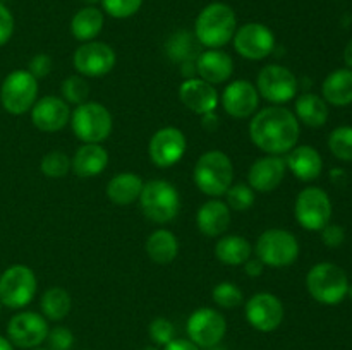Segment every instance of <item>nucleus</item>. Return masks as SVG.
I'll return each instance as SVG.
<instances>
[{
	"label": "nucleus",
	"instance_id": "obj_37",
	"mask_svg": "<svg viewBox=\"0 0 352 350\" xmlns=\"http://www.w3.org/2000/svg\"><path fill=\"white\" fill-rule=\"evenodd\" d=\"M212 299L219 307L236 309L244 302L243 290L234 281H222L212 290Z\"/></svg>",
	"mask_w": 352,
	"mask_h": 350
},
{
	"label": "nucleus",
	"instance_id": "obj_38",
	"mask_svg": "<svg viewBox=\"0 0 352 350\" xmlns=\"http://www.w3.org/2000/svg\"><path fill=\"white\" fill-rule=\"evenodd\" d=\"M226 202L234 211H246L254 205L256 192L250 187V184H232L226 192Z\"/></svg>",
	"mask_w": 352,
	"mask_h": 350
},
{
	"label": "nucleus",
	"instance_id": "obj_27",
	"mask_svg": "<svg viewBox=\"0 0 352 350\" xmlns=\"http://www.w3.org/2000/svg\"><path fill=\"white\" fill-rule=\"evenodd\" d=\"M322 98L329 105L347 106L352 103V69L330 72L322 84Z\"/></svg>",
	"mask_w": 352,
	"mask_h": 350
},
{
	"label": "nucleus",
	"instance_id": "obj_17",
	"mask_svg": "<svg viewBox=\"0 0 352 350\" xmlns=\"http://www.w3.org/2000/svg\"><path fill=\"white\" fill-rule=\"evenodd\" d=\"M188 139L179 127H162L148 143V154L158 168H170L184 158Z\"/></svg>",
	"mask_w": 352,
	"mask_h": 350
},
{
	"label": "nucleus",
	"instance_id": "obj_5",
	"mask_svg": "<svg viewBox=\"0 0 352 350\" xmlns=\"http://www.w3.org/2000/svg\"><path fill=\"white\" fill-rule=\"evenodd\" d=\"M74 136L85 144H102L112 134L113 119L110 110L100 102H85L71 112Z\"/></svg>",
	"mask_w": 352,
	"mask_h": 350
},
{
	"label": "nucleus",
	"instance_id": "obj_2",
	"mask_svg": "<svg viewBox=\"0 0 352 350\" xmlns=\"http://www.w3.org/2000/svg\"><path fill=\"white\" fill-rule=\"evenodd\" d=\"M237 30L236 12L223 2H212L199 10L195 21V36L206 48H222L230 43Z\"/></svg>",
	"mask_w": 352,
	"mask_h": 350
},
{
	"label": "nucleus",
	"instance_id": "obj_30",
	"mask_svg": "<svg viewBox=\"0 0 352 350\" xmlns=\"http://www.w3.org/2000/svg\"><path fill=\"white\" fill-rule=\"evenodd\" d=\"M148 257L157 264H170L179 256V239L170 230L158 229L150 233L144 244Z\"/></svg>",
	"mask_w": 352,
	"mask_h": 350
},
{
	"label": "nucleus",
	"instance_id": "obj_43",
	"mask_svg": "<svg viewBox=\"0 0 352 350\" xmlns=\"http://www.w3.org/2000/svg\"><path fill=\"white\" fill-rule=\"evenodd\" d=\"M320 233H322L323 244L330 249H337L346 240V230H344L342 225H337V223H329V225L320 230Z\"/></svg>",
	"mask_w": 352,
	"mask_h": 350
},
{
	"label": "nucleus",
	"instance_id": "obj_26",
	"mask_svg": "<svg viewBox=\"0 0 352 350\" xmlns=\"http://www.w3.org/2000/svg\"><path fill=\"white\" fill-rule=\"evenodd\" d=\"M143 178L134 172L116 174L107 184V198L117 206H129L140 199L143 191Z\"/></svg>",
	"mask_w": 352,
	"mask_h": 350
},
{
	"label": "nucleus",
	"instance_id": "obj_33",
	"mask_svg": "<svg viewBox=\"0 0 352 350\" xmlns=\"http://www.w3.org/2000/svg\"><path fill=\"white\" fill-rule=\"evenodd\" d=\"M198 40L195 33L181 30L175 31L167 41V55L172 62L186 64V62H195L198 58Z\"/></svg>",
	"mask_w": 352,
	"mask_h": 350
},
{
	"label": "nucleus",
	"instance_id": "obj_25",
	"mask_svg": "<svg viewBox=\"0 0 352 350\" xmlns=\"http://www.w3.org/2000/svg\"><path fill=\"white\" fill-rule=\"evenodd\" d=\"M109 158L102 144H82L71 158V170L81 178L98 177L109 167Z\"/></svg>",
	"mask_w": 352,
	"mask_h": 350
},
{
	"label": "nucleus",
	"instance_id": "obj_8",
	"mask_svg": "<svg viewBox=\"0 0 352 350\" xmlns=\"http://www.w3.org/2000/svg\"><path fill=\"white\" fill-rule=\"evenodd\" d=\"M38 89V79L28 69H16L6 75L0 86V103L10 115H23L36 103Z\"/></svg>",
	"mask_w": 352,
	"mask_h": 350
},
{
	"label": "nucleus",
	"instance_id": "obj_3",
	"mask_svg": "<svg viewBox=\"0 0 352 350\" xmlns=\"http://www.w3.org/2000/svg\"><path fill=\"white\" fill-rule=\"evenodd\" d=\"M195 184L203 194L210 198H220L229 191L234 182V165L229 154L212 150L198 158L192 170Z\"/></svg>",
	"mask_w": 352,
	"mask_h": 350
},
{
	"label": "nucleus",
	"instance_id": "obj_44",
	"mask_svg": "<svg viewBox=\"0 0 352 350\" xmlns=\"http://www.w3.org/2000/svg\"><path fill=\"white\" fill-rule=\"evenodd\" d=\"M14 34V16L3 3H0V47L7 43Z\"/></svg>",
	"mask_w": 352,
	"mask_h": 350
},
{
	"label": "nucleus",
	"instance_id": "obj_45",
	"mask_svg": "<svg viewBox=\"0 0 352 350\" xmlns=\"http://www.w3.org/2000/svg\"><path fill=\"white\" fill-rule=\"evenodd\" d=\"M243 266H244V271H246V275H250V277H253V278L261 277V275H263V270H265V264L261 263L256 256L254 257L251 256L250 259L243 264Z\"/></svg>",
	"mask_w": 352,
	"mask_h": 350
},
{
	"label": "nucleus",
	"instance_id": "obj_31",
	"mask_svg": "<svg viewBox=\"0 0 352 350\" xmlns=\"http://www.w3.org/2000/svg\"><path fill=\"white\" fill-rule=\"evenodd\" d=\"M294 115L308 127H322L329 120V103L315 93H302L296 98Z\"/></svg>",
	"mask_w": 352,
	"mask_h": 350
},
{
	"label": "nucleus",
	"instance_id": "obj_42",
	"mask_svg": "<svg viewBox=\"0 0 352 350\" xmlns=\"http://www.w3.org/2000/svg\"><path fill=\"white\" fill-rule=\"evenodd\" d=\"M52 69H54V62H52L50 55L47 54H36L31 58L30 64H28V71H30V74L33 75L34 79H38V81L48 78Z\"/></svg>",
	"mask_w": 352,
	"mask_h": 350
},
{
	"label": "nucleus",
	"instance_id": "obj_53",
	"mask_svg": "<svg viewBox=\"0 0 352 350\" xmlns=\"http://www.w3.org/2000/svg\"><path fill=\"white\" fill-rule=\"evenodd\" d=\"M31 350H48V349H38V347H36V349H31ZM52 350V349H50Z\"/></svg>",
	"mask_w": 352,
	"mask_h": 350
},
{
	"label": "nucleus",
	"instance_id": "obj_35",
	"mask_svg": "<svg viewBox=\"0 0 352 350\" xmlns=\"http://www.w3.org/2000/svg\"><path fill=\"white\" fill-rule=\"evenodd\" d=\"M60 93H62V98L65 100V103L78 106L81 105V103L88 102L89 82L86 81V78H82V75L79 74L69 75L67 79L62 81Z\"/></svg>",
	"mask_w": 352,
	"mask_h": 350
},
{
	"label": "nucleus",
	"instance_id": "obj_22",
	"mask_svg": "<svg viewBox=\"0 0 352 350\" xmlns=\"http://www.w3.org/2000/svg\"><path fill=\"white\" fill-rule=\"evenodd\" d=\"M198 78L217 86L229 81L234 74V60L222 48H208L201 51L195 60Z\"/></svg>",
	"mask_w": 352,
	"mask_h": 350
},
{
	"label": "nucleus",
	"instance_id": "obj_52",
	"mask_svg": "<svg viewBox=\"0 0 352 350\" xmlns=\"http://www.w3.org/2000/svg\"><path fill=\"white\" fill-rule=\"evenodd\" d=\"M208 350H226V349H222V347L217 345V347H213V349H208Z\"/></svg>",
	"mask_w": 352,
	"mask_h": 350
},
{
	"label": "nucleus",
	"instance_id": "obj_32",
	"mask_svg": "<svg viewBox=\"0 0 352 350\" xmlns=\"http://www.w3.org/2000/svg\"><path fill=\"white\" fill-rule=\"evenodd\" d=\"M72 307V299L65 288L50 287L43 292L40 299L41 314L47 321H62L69 316Z\"/></svg>",
	"mask_w": 352,
	"mask_h": 350
},
{
	"label": "nucleus",
	"instance_id": "obj_7",
	"mask_svg": "<svg viewBox=\"0 0 352 350\" xmlns=\"http://www.w3.org/2000/svg\"><path fill=\"white\" fill-rule=\"evenodd\" d=\"M253 253L265 266L287 268L298 261L301 247L298 237L285 229H268L260 233Z\"/></svg>",
	"mask_w": 352,
	"mask_h": 350
},
{
	"label": "nucleus",
	"instance_id": "obj_19",
	"mask_svg": "<svg viewBox=\"0 0 352 350\" xmlns=\"http://www.w3.org/2000/svg\"><path fill=\"white\" fill-rule=\"evenodd\" d=\"M31 122L41 132H58L71 122V108L60 96H43L38 98L30 110Z\"/></svg>",
	"mask_w": 352,
	"mask_h": 350
},
{
	"label": "nucleus",
	"instance_id": "obj_48",
	"mask_svg": "<svg viewBox=\"0 0 352 350\" xmlns=\"http://www.w3.org/2000/svg\"><path fill=\"white\" fill-rule=\"evenodd\" d=\"M344 62H346L347 69H352V40L346 45V50H344Z\"/></svg>",
	"mask_w": 352,
	"mask_h": 350
},
{
	"label": "nucleus",
	"instance_id": "obj_1",
	"mask_svg": "<svg viewBox=\"0 0 352 350\" xmlns=\"http://www.w3.org/2000/svg\"><path fill=\"white\" fill-rule=\"evenodd\" d=\"M301 126L294 112L282 105L258 110L250 122V137L267 154H287L298 146Z\"/></svg>",
	"mask_w": 352,
	"mask_h": 350
},
{
	"label": "nucleus",
	"instance_id": "obj_40",
	"mask_svg": "<svg viewBox=\"0 0 352 350\" xmlns=\"http://www.w3.org/2000/svg\"><path fill=\"white\" fill-rule=\"evenodd\" d=\"M148 333L155 345L158 347H165L175 338V328L167 318H155L148 326Z\"/></svg>",
	"mask_w": 352,
	"mask_h": 350
},
{
	"label": "nucleus",
	"instance_id": "obj_54",
	"mask_svg": "<svg viewBox=\"0 0 352 350\" xmlns=\"http://www.w3.org/2000/svg\"><path fill=\"white\" fill-rule=\"evenodd\" d=\"M2 307H3V305H2V302H0V312H2Z\"/></svg>",
	"mask_w": 352,
	"mask_h": 350
},
{
	"label": "nucleus",
	"instance_id": "obj_46",
	"mask_svg": "<svg viewBox=\"0 0 352 350\" xmlns=\"http://www.w3.org/2000/svg\"><path fill=\"white\" fill-rule=\"evenodd\" d=\"M162 350H201V349H199L198 345H195L189 338H174Z\"/></svg>",
	"mask_w": 352,
	"mask_h": 350
},
{
	"label": "nucleus",
	"instance_id": "obj_39",
	"mask_svg": "<svg viewBox=\"0 0 352 350\" xmlns=\"http://www.w3.org/2000/svg\"><path fill=\"white\" fill-rule=\"evenodd\" d=\"M103 12L113 19H127L134 16L143 5V0H102Z\"/></svg>",
	"mask_w": 352,
	"mask_h": 350
},
{
	"label": "nucleus",
	"instance_id": "obj_10",
	"mask_svg": "<svg viewBox=\"0 0 352 350\" xmlns=\"http://www.w3.org/2000/svg\"><path fill=\"white\" fill-rule=\"evenodd\" d=\"M256 89L272 105H284L296 98L299 81L291 69L280 64H268L258 72Z\"/></svg>",
	"mask_w": 352,
	"mask_h": 350
},
{
	"label": "nucleus",
	"instance_id": "obj_49",
	"mask_svg": "<svg viewBox=\"0 0 352 350\" xmlns=\"http://www.w3.org/2000/svg\"><path fill=\"white\" fill-rule=\"evenodd\" d=\"M0 350H14V345L10 343V340L2 335H0Z\"/></svg>",
	"mask_w": 352,
	"mask_h": 350
},
{
	"label": "nucleus",
	"instance_id": "obj_14",
	"mask_svg": "<svg viewBox=\"0 0 352 350\" xmlns=\"http://www.w3.org/2000/svg\"><path fill=\"white\" fill-rule=\"evenodd\" d=\"M50 326L43 318V314L34 311L17 312L10 318L7 325V338L14 347L19 349H36L41 343L47 342Z\"/></svg>",
	"mask_w": 352,
	"mask_h": 350
},
{
	"label": "nucleus",
	"instance_id": "obj_51",
	"mask_svg": "<svg viewBox=\"0 0 352 350\" xmlns=\"http://www.w3.org/2000/svg\"><path fill=\"white\" fill-rule=\"evenodd\" d=\"M347 295H349L351 301H352V281H349V288H347Z\"/></svg>",
	"mask_w": 352,
	"mask_h": 350
},
{
	"label": "nucleus",
	"instance_id": "obj_29",
	"mask_svg": "<svg viewBox=\"0 0 352 350\" xmlns=\"http://www.w3.org/2000/svg\"><path fill=\"white\" fill-rule=\"evenodd\" d=\"M253 254L250 240L241 235H222L215 244V257L227 266H243Z\"/></svg>",
	"mask_w": 352,
	"mask_h": 350
},
{
	"label": "nucleus",
	"instance_id": "obj_13",
	"mask_svg": "<svg viewBox=\"0 0 352 350\" xmlns=\"http://www.w3.org/2000/svg\"><path fill=\"white\" fill-rule=\"evenodd\" d=\"M189 340L199 349H213L220 345L227 333V321L222 312L213 307H199L189 316L188 325Z\"/></svg>",
	"mask_w": 352,
	"mask_h": 350
},
{
	"label": "nucleus",
	"instance_id": "obj_41",
	"mask_svg": "<svg viewBox=\"0 0 352 350\" xmlns=\"http://www.w3.org/2000/svg\"><path fill=\"white\" fill-rule=\"evenodd\" d=\"M47 342L52 350H69L74 345V335L65 326H55L48 331Z\"/></svg>",
	"mask_w": 352,
	"mask_h": 350
},
{
	"label": "nucleus",
	"instance_id": "obj_11",
	"mask_svg": "<svg viewBox=\"0 0 352 350\" xmlns=\"http://www.w3.org/2000/svg\"><path fill=\"white\" fill-rule=\"evenodd\" d=\"M294 216L299 225L309 232H320L332 218V201L322 187H306L294 202Z\"/></svg>",
	"mask_w": 352,
	"mask_h": 350
},
{
	"label": "nucleus",
	"instance_id": "obj_9",
	"mask_svg": "<svg viewBox=\"0 0 352 350\" xmlns=\"http://www.w3.org/2000/svg\"><path fill=\"white\" fill-rule=\"evenodd\" d=\"M38 292V278L26 264H12L0 275V302L9 309H24Z\"/></svg>",
	"mask_w": 352,
	"mask_h": 350
},
{
	"label": "nucleus",
	"instance_id": "obj_47",
	"mask_svg": "<svg viewBox=\"0 0 352 350\" xmlns=\"http://www.w3.org/2000/svg\"><path fill=\"white\" fill-rule=\"evenodd\" d=\"M220 126V117L215 112H210L201 115V127L206 132H215Z\"/></svg>",
	"mask_w": 352,
	"mask_h": 350
},
{
	"label": "nucleus",
	"instance_id": "obj_12",
	"mask_svg": "<svg viewBox=\"0 0 352 350\" xmlns=\"http://www.w3.org/2000/svg\"><path fill=\"white\" fill-rule=\"evenodd\" d=\"M116 50L110 45L96 40L81 43L72 55L76 72L86 79L103 78L116 67Z\"/></svg>",
	"mask_w": 352,
	"mask_h": 350
},
{
	"label": "nucleus",
	"instance_id": "obj_21",
	"mask_svg": "<svg viewBox=\"0 0 352 350\" xmlns=\"http://www.w3.org/2000/svg\"><path fill=\"white\" fill-rule=\"evenodd\" d=\"M179 98H181L182 105L196 115L215 112L220 102L215 86L199 78L184 79L182 84L179 86Z\"/></svg>",
	"mask_w": 352,
	"mask_h": 350
},
{
	"label": "nucleus",
	"instance_id": "obj_23",
	"mask_svg": "<svg viewBox=\"0 0 352 350\" xmlns=\"http://www.w3.org/2000/svg\"><path fill=\"white\" fill-rule=\"evenodd\" d=\"M230 222V208L227 202L213 198L210 201L203 202L196 213V225L198 230L206 237H222L229 230Z\"/></svg>",
	"mask_w": 352,
	"mask_h": 350
},
{
	"label": "nucleus",
	"instance_id": "obj_6",
	"mask_svg": "<svg viewBox=\"0 0 352 350\" xmlns=\"http://www.w3.org/2000/svg\"><path fill=\"white\" fill-rule=\"evenodd\" d=\"M306 288L320 304L337 305L347 297L349 278L337 264L316 263L306 275Z\"/></svg>",
	"mask_w": 352,
	"mask_h": 350
},
{
	"label": "nucleus",
	"instance_id": "obj_28",
	"mask_svg": "<svg viewBox=\"0 0 352 350\" xmlns=\"http://www.w3.org/2000/svg\"><path fill=\"white\" fill-rule=\"evenodd\" d=\"M105 14L96 5H86L74 14L71 21V33L81 43L93 41L103 30Z\"/></svg>",
	"mask_w": 352,
	"mask_h": 350
},
{
	"label": "nucleus",
	"instance_id": "obj_16",
	"mask_svg": "<svg viewBox=\"0 0 352 350\" xmlns=\"http://www.w3.org/2000/svg\"><path fill=\"white\" fill-rule=\"evenodd\" d=\"M234 48L248 60H263L275 50V34L261 23H246L237 27L232 38Z\"/></svg>",
	"mask_w": 352,
	"mask_h": 350
},
{
	"label": "nucleus",
	"instance_id": "obj_34",
	"mask_svg": "<svg viewBox=\"0 0 352 350\" xmlns=\"http://www.w3.org/2000/svg\"><path fill=\"white\" fill-rule=\"evenodd\" d=\"M40 170L48 178H62L71 172V156L64 151H48L40 161Z\"/></svg>",
	"mask_w": 352,
	"mask_h": 350
},
{
	"label": "nucleus",
	"instance_id": "obj_20",
	"mask_svg": "<svg viewBox=\"0 0 352 350\" xmlns=\"http://www.w3.org/2000/svg\"><path fill=\"white\" fill-rule=\"evenodd\" d=\"M287 172L285 160L278 154H265L253 161L248 172V184L254 192H272L282 184Z\"/></svg>",
	"mask_w": 352,
	"mask_h": 350
},
{
	"label": "nucleus",
	"instance_id": "obj_18",
	"mask_svg": "<svg viewBox=\"0 0 352 350\" xmlns=\"http://www.w3.org/2000/svg\"><path fill=\"white\" fill-rule=\"evenodd\" d=\"M223 110L232 119H250L258 112L260 106V93L253 82L246 79H236L226 86L220 96Z\"/></svg>",
	"mask_w": 352,
	"mask_h": 350
},
{
	"label": "nucleus",
	"instance_id": "obj_36",
	"mask_svg": "<svg viewBox=\"0 0 352 350\" xmlns=\"http://www.w3.org/2000/svg\"><path fill=\"white\" fill-rule=\"evenodd\" d=\"M329 150L337 160L352 161V127L340 126L329 136Z\"/></svg>",
	"mask_w": 352,
	"mask_h": 350
},
{
	"label": "nucleus",
	"instance_id": "obj_24",
	"mask_svg": "<svg viewBox=\"0 0 352 350\" xmlns=\"http://www.w3.org/2000/svg\"><path fill=\"white\" fill-rule=\"evenodd\" d=\"M284 160L287 165V170H291V174L302 182L316 180L323 172L322 154L318 153V150L308 146V144L294 146L285 154Z\"/></svg>",
	"mask_w": 352,
	"mask_h": 350
},
{
	"label": "nucleus",
	"instance_id": "obj_15",
	"mask_svg": "<svg viewBox=\"0 0 352 350\" xmlns=\"http://www.w3.org/2000/svg\"><path fill=\"white\" fill-rule=\"evenodd\" d=\"M248 323L261 333L275 331L285 318V307L280 299L270 292L251 295L244 305Z\"/></svg>",
	"mask_w": 352,
	"mask_h": 350
},
{
	"label": "nucleus",
	"instance_id": "obj_4",
	"mask_svg": "<svg viewBox=\"0 0 352 350\" xmlns=\"http://www.w3.org/2000/svg\"><path fill=\"white\" fill-rule=\"evenodd\" d=\"M138 201L143 215L155 223L172 222L181 211V194L177 187L162 178L144 182Z\"/></svg>",
	"mask_w": 352,
	"mask_h": 350
},
{
	"label": "nucleus",
	"instance_id": "obj_50",
	"mask_svg": "<svg viewBox=\"0 0 352 350\" xmlns=\"http://www.w3.org/2000/svg\"><path fill=\"white\" fill-rule=\"evenodd\" d=\"M82 2H85L86 5H96V3H100L102 0H82Z\"/></svg>",
	"mask_w": 352,
	"mask_h": 350
}]
</instances>
